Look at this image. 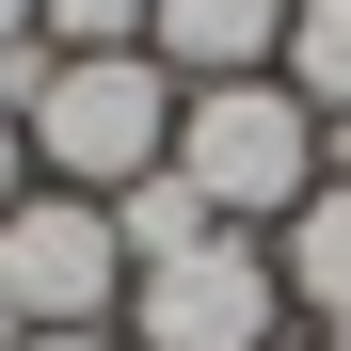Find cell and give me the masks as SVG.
Listing matches in <instances>:
<instances>
[{
  "instance_id": "9",
  "label": "cell",
  "mask_w": 351,
  "mask_h": 351,
  "mask_svg": "<svg viewBox=\"0 0 351 351\" xmlns=\"http://www.w3.org/2000/svg\"><path fill=\"white\" fill-rule=\"evenodd\" d=\"M32 32L64 48V64L80 48H144V0H32Z\"/></svg>"
},
{
  "instance_id": "15",
  "label": "cell",
  "mask_w": 351,
  "mask_h": 351,
  "mask_svg": "<svg viewBox=\"0 0 351 351\" xmlns=\"http://www.w3.org/2000/svg\"><path fill=\"white\" fill-rule=\"evenodd\" d=\"M0 335H16V319H0Z\"/></svg>"
},
{
  "instance_id": "2",
  "label": "cell",
  "mask_w": 351,
  "mask_h": 351,
  "mask_svg": "<svg viewBox=\"0 0 351 351\" xmlns=\"http://www.w3.org/2000/svg\"><path fill=\"white\" fill-rule=\"evenodd\" d=\"M32 160H48V192H128V176L176 160V80H160V48H80V64H48L32 96Z\"/></svg>"
},
{
  "instance_id": "7",
  "label": "cell",
  "mask_w": 351,
  "mask_h": 351,
  "mask_svg": "<svg viewBox=\"0 0 351 351\" xmlns=\"http://www.w3.org/2000/svg\"><path fill=\"white\" fill-rule=\"evenodd\" d=\"M112 240H128V271H160V256H192V240H223V208L192 192V176H128V192H112Z\"/></svg>"
},
{
  "instance_id": "11",
  "label": "cell",
  "mask_w": 351,
  "mask_h": 351,
  "mask_svg": "<svg viewBox=\"0 0 351 351\" xmlns=\"http://www.w3.org/2000/svg\"><path fill=\"white\" fill-rule=\"evenodd\" d=\"M0 351H112V335H0Z\"/></svg>"
},
{
  "instance_id": "6",
  "label": "cell",
  "mask_w": 351,
  "mask_h": 351,
  "mask_svg": "<svg viewBox=\"0 0 351 351\" xmlns=\"http://www.w3.org/2000/svg\"><path fill=\"white\" fill-rule=\"evenodd\" d=\"M271 271H287V304H304L319 335L351 319V176H319V192L271 223Z\"/></svg>"
},
{
  "instance_id": "4",
  "label": "cell",
  "mask_w": 351,
  "mask_h": 351,
  "mask_svg": "<svg viewBox=\"0 0 351 351\" xmlns=\"http://www.w3.org/2000/svg\"><path fill=\"white\" fill-rule=\"evenodd\" d=\"M271 335H287V271L240 223L160 256V271H128V351H271Z\"/></svg>"
},
{
  "instance_id": "1",
  "label": "cell",
  "mask_w": 351,
  "mask_h": 351,
  "mask_svg": "<svg viewBox=\"0 0 351 351\" xmlns=\"http://www.w3.org/2000/svg\"><path fill=\"white\" fill-rule=\"evenodd\" d=\"M176 176H192L240 240H271V223L319 192V112L287 80H192L176 96Z\"/></svg>"
},
{
  "instance_id": "5",
  "label": "cell",
  "mask_w": 351,
  "mask_h": 351,
  "mask_svg": "<svg viewBox=\"0 0 351 351\" xmlns=\"http://www.w3.org/2000/svg\"><path fill=\"white\" fill-rule=\"evenodd\" d=\"M160 80H271L287 64V0H144Z\"/></svg>"
},
{
  "instance_id": "3",
  "label": "cell",
  "mask_w": 351,
  "mask_h": 351,
  "mask_svg": "<svg viewBox=\"0 0 351 351\" xmlns=\"http://www.w3.org/2000/svg\"><path fill=\"white\" fill-rule=\"evenodd\" d=\"M0 319L16 335H112L128 319V240L96 192H16L0 208Z\"/></svg>"
},
{
  "instance_id": "14",
  "label": "cell",
  "mask_w": 351,
  "mask_h": 351,
  "mask_svg": "<svg viewBox=\"0 0 351 351\" xmlns=\"http://www.w3.org/2000/svg\"><path fill=\"white\" fill-rule=\"evenodd\" d=\"M319 351H351V319H335V335H319Z\"/></svg>"
},
{
  "instance_id": "13",
  "label": "cell",
  "mask_w": 351,
  "mask_h": 351,
  "mask_svg": "<svg viewBox=\"0 0 351 351\" xmlns=\"http://www.w3.org/2000/svg\"><path fill=\"white\" fill-rule=\"evenodd\" d=\"M271 351H319V335H271Z\"/></svg>"
},
{
  "instance_id": "10",
  "label": "cell",
  "mask_w": 351,
  "mask_h": 351,
  "mask_svg": "<svg viewBox=\"0 0 351 351\" xmlns=\"http://www.w3.org/2000/svg\"><path fill=\"white\" fill-rule=\"evenodd\" d=\"M16 192H32V128L0 112V208H16Z\"/></svg>"
},
{
  "instance_id": "12",
  "label": "cell",
  "mask_w": 351,
  "mask_h": 351,
  "mask_svg": "<svg viewBox=\"0 0 351 351\" xmlns=\"http://www.w3.org/2000/svg\"><path fill=\"white\" fill-rule=\"evenodd\" d=\"M0 32H32V0H0Z\"/></svg>"
},
{
  "instance_id": "8",
  "label": "cell",
  "mask_w": 351,
  "mask_h": 351,
  "mask_svg": "<svg viewBox=\"0 0 351 351\" xmlns=\"http://www.w3.org/2000/svg\"><path fill=\"white\" fill-rule=\"evenodd\" d=\"M271 80L335 128V112H351V0H287V64H271Z\"/></svg>"
}]
</instances>
